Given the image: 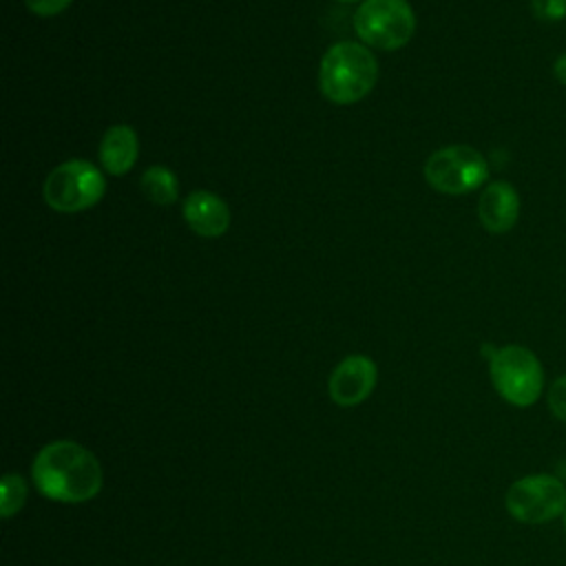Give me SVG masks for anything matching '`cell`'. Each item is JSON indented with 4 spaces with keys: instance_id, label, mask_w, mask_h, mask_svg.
Segmentation results:
<instances>
[{
    "instance_id": "6da1fadb",
    "label": "cell",
    "mask_w": 566,
    "mask_h": 566,
    "mask_svg": "<svg viewBox=\"0 0 566 566\" xmlns=\"http://www.w3.org/2000/svg\"><path fill=\"white\" fill-rule=\"evenodd\" d=\"M31 475L44 497L66 504L93 500L104 482L99 460L73 440H55L42 447Z\"/></svg>"
},
{
    "instance_id": "7a4b0ae2",
    "label": "cell",
    "mask_w": 566,
    "mask_h": 566,
    "mask_svg": "<svg viewBox=\"0 0 566 566\" xmlns=\"http://www.w3.org/2000/svg\"><path fill=\"white\" fill-rule=\"evenodd\" d=\"M378 80V62L365 44H332L318 69V86L334 104H354L371 93Z\"/></svg>"
},
{
    "instance_id": "3957f363",
    "label": "cell",
    "mask_w": 566,
    "mask_h": 566,
    "mask_svg": "<svg viewBox=\"0 0 566 566\" xmlns=\"http://www.w3.org/2000/svg\"><path fill=\"white\" fill-rule=\"evenodd\" d=\"M489 376L500 394L513 407H531L544 389V369L539 358L524 345H504L489 358Z\"/></svg>"
},
{
    "instance_id": "277c9868",
    "label": "cell",
    "mask_w": 566,
    "mask_h": 566,
    "mask_svg": "<svg viewBox=\"0 0 566 566\" xmlns=\"http://www.w3.org/2000/svg\"><path fill=\"white\" fill-rule=\"evenodd\" d=\"M42 195L46 206L57 212H82L102 201L106 179L91 161L66 159L46 175Z\"/></svg>"
},
{
    "instance_id": "5b68a950",
    "label": "cell",
    "mask_w": 566,
    "mask_h": 566,
    "mask_svg": "<svg viewBox=\"0 0 566 566\" xmlns=\"http://www.w3.org/2000/svg\"><path fill=\"white\" fill-rule=\"evenodd\" d=\"M354 29L365 44L396 51L411 40L416 15L407 0H365L354 13Z\"/></svg>"
},
{
    "instance_id": "8992f818",
    "label": "cell",
    "mask_w": 566,
    "mask_h": 566,
    "mask_svg": "<svg viewBox=\"0 0 566 566\" xmlns=\"http://www.w3.org/2000/svg\"><path fill=\"white\" fill-rule=\"evenodd\" d=\"M424 179L442 195H467L489 179V164L473 146L451 144L431 153L424 164Z\"/></svg>"
},
{
    "instance_id": "52a82bcc",
    "label": "cell",
    "mask_w": 566,
    "mask_h": 566,
    "mask_svg": "<svg viewBox=\"0 0 566 566\" xmlns=\"http://www.w3.org/2000/svg\"><path fill=\"white\" fill-rule=\"evenodd\" d=\"M504 506L522 524H544L566 511V486L557 475L531 473L509 486Z\"/></svg>"
},
{
    "instance_id": "ba28073f",
    "label": "cell",
    "mask_w": 566,
    "mask_h": 566,
    "mask_svg": "<svg viewBox=\"0 0 566 566\" xmlns=\"http://www.w3.org/2000/svg\"><path fill=\"white\" fill-rule=\"evenodd\" d=\"M376 363L363 354H352L343 358L327 382L329 398L340 407L360 405L376 387Z\"/></svg>"
},
{
    "instance_id": "9c48e42d",
    "label": "cell",
    "mask_w": 566,
    "mask_h": 566,
    "mask_svg": "<svg viewBox=\"0 0 566 566\" xmlns=\"http://www.w3.org/2000/svg\"><path fill=\"white\" fill-rule=\"evenodd\" d=\"M184 219L188 228L203 237V239H217L226 234L230 228V208L228 203L210 192V190H195L184 199Z\"/></svg>"
},
{
    "instance_id": "30bf717a",
    "label": "cell",
    "mask_w": 566,
    "mask_h": 566,
    "mask_svg": "<svg viewBox=\"0 0 566 566\" xmlns=\"http://www.w3.org/2000/svg\"><path fill=\"white\" fill-rule=\"evenodd\" d=\"M520 217V195L509 181H491L478 201V219L491 234L509 232Z\"/></svg>"
},
{
    "instance_id": "8fae6325",
    "label": "cell",
    "mask_w": 566,
    "mask_h": 566,
    "mask_svg": "<svg viewBox=\"0 0 566 566\" xmlns=\"http://www.w3.org/2000/svg\"><path fill=\"white\" fill-rule=\"evenodd\" d=\"M99 164L108 175H126L139 155V139L133 126L115 124L106 128L99 142Z\"/></svg>"
},
{
    "instance_id": "7c38bea8",
    "label": "cell",
    "mask_w": 566,
    "mask_h": 566,
    "mask_svg": "<svg viewBox=\"0 0 566 566\" xmlns=\"http://www.w3.org/2000/svg\"><path fill=\"white\" fill-rule=\"evenodd\" d=\"M139 188L150 203L170 206L179 195V179L168 166H148L139 177Z\"/></svg>"
},
{
    "instance_id": "4fadbf2b",
    "label": "cell",
    "mask_w": 566,
    "mask_h": 566,
    "mask_svg": "<svg viewBox=\"0 0 566 566\" xmlns=\"http://www.w3.org/2000/svg\"><path fill=\"white\" fill-rule=\"evenodd\" d=\"M2 515L11 517L27 500V484L20 475L7 473L2 480Z\"/></svg>"
},
{
    "instance_id": "5bb4252c",
    "label": "cell",
    "mask_w": 566,
    "mask_h": 566,
    "mask_svg": "<svg viewBox=\"0 0 566 566\" xmlns=\"http://www.w3.org/2000/svg\"><path fill=\"white\" fill-rule=\"evenodd\" d=\"M531 11L539 22L553 24L566 18V0H531Z\"/></svg>"
},
{
    "instance_id": "9a60e30c",
    "label": "cell",
    "mask_w": 566,
    "mask_h": 566,
    "mask_svg": "<svg viewBox=\"0 0 566 566\" xmlns=\"http://www.w3.org/2000/svg\"><path fill=\"white\" fill-rule=\"evenodd\" d=\"M548 409L551 413L566 424V374H562L559 378H555L548 387V396H546Z\"/></svg>"
},
{
    "instance_id": "2e32d148",
    "label": "cell",
    "mask_w": 566,
    "mask_h": 566,
    "mask_svg": "<svg viewBox=\"0 0 566 566\" xmlns=\"http://www.w3.org/2000/svg\"><path fill=\"white\" fill-rule=\"evenodd\" d=\"M73 0H24L27 9L35 15H42V18H51V15H57L62 13Z\"/></svg>"
},
{
    "instance_id": "e0dca14e",
    "label": "cell",
    "mask_w": 566,
    "mask_h": 566,
    "mask_svg": "<svg viewBox=\"0 0 566 566\" xmlns=\"http://www.w3.org/2000/svg\"><path fill=\"white\" fill-rule=\"evenodd\" d=\"M553 73H555L557 82L566 86V53H562V55L553 62Z\"/></svg>"
},
{
    "instance_id": "ac0fdd59",
    "label": "cell",
    "mask_w": 566,
    "mask_h": 566,
    "mask_svg": "<svg viewBox=\"0 0 566 566\" xmlns=\"http://www.w3.org/2000/svg\"><path fill=\"white\" fill-rule=\"evenodd\" d=\"M562 524H564V528H566V511L562 513Z\"/></svg>"
},
{
    "instance_id": "d6986e66",
    "label": "cell",
    "mask_w": 566,
    "mask_h": 566,
    "mask_svg": "<svg viewBox=\"0 0 566 566\" xmlns=\"http://www.w3.org/2000/svg\"><path fill=\"white\" fill-rule=\"evenodd\" d=\"M336 2H356V0H336Z\"/></svg>"
}]
</instances>
